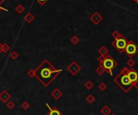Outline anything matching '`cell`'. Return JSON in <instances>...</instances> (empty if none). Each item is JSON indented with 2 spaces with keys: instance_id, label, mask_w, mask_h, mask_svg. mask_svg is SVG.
Listing matches in <instances>:
<instances>
[{
  "instance_id": "1",
  "label": "cell",
  "mask_w": 138,
  "mask_h": 115,
  "mask_svg": "<svg viewBox=\"0 0 138 115\" xmlns=\"http://www.w3.org/2000/svg\"><path fill=\"white\" fill-rule=\"evenodd\" d=\"M61 71V69L56 68L48 60H45L35 69V77L41 83L42 85L48 87L60 75Z\"/></svg>"
},
{
  "instance_id": "2",
  "label": "cell",
  "mask_w": 138,
  "mask_h": 115,
  "mask_svg": "<svg viewBox=\"0 0 138 115\" xmlns=\"http://www.w3.org/2000/svg\"><path fill=\"white\" fill-rule=\"evenodd\" d=\"M128 68H124L120 73L114 78V82L124 93H128L133 87V83L131 81L128 75Z\"/></svg>"
},
{
  "instance_id": "3",
  "label": "cell",
  "mask_w": 138,
  "mask_h": 115,
  "mask_svg": "<svg viewBox=\"0 0 138 115\" xmlns=\"http://www.w3.org/2000/svg\"><path fill=\"white\" fill-rule=\"evenodd\" d=\"M117 62L112 58V56L108 55L106 56L105 60L102 63V65L105 68L106 72L108 73L111 76H112V71L114 70V68L117 66Z\"/></svg>"
},
{
  "instance_id": "4",
  "label": "cell",
  "mask_w": 138,
  "mask_h": 115,
  "mask_svg": "<svg viewBox=\"0 0 138 115\" xmlns=\"http://www.w3.org/2000/svg\"><path fill=\"white\" fill-rule=\"evenodd\" d=\"M128 41V40L126 39V38H125L124 36H122L121 37L118 38V39H116L113 42H112L111 45L113 46L120 53H123V52H124V50L127 46Z\"/></svg>"
},
{
  "instance_id": "5",
  "label": "cell",
  "mask_w": 138,
  "mask_h": 115,
  "mask_svg": "<svg viewBox=\"0 0 138 115\" xmlns=\"http://www.w3.org/2000/svg\"><path fill=\"white\" fill-rule=\"evenodd\" d=\"M124 52L126 53L130 58H133V57L138 52V45L134 41L128 40L127 46L125 48Z\"/></svg>"
},
{
  "instance_id": "6",
  "label": "cell",
  "mask_w": 138,
  "mask_h": 115,
  "mask_svg": "<svg viewBox=\"0 0 138 115\" xmlns=\"http://www.w3.org/2000/svg\"><path fill=\"white\" fill-rule=\"evenodd\" d=\"M81 70H82V68L80 65H78L76 61H72L70 65L67 66V71L73 76H76Z\"/></svg>"
},
{
  "instance_id": "7",
  "label": "cell",
  "mask_w": 138,
  "mask_h": 115,
  "mask_svg": "<svg viewBox=\"0 0 138 115\" xmlns=\"http://www.w3.org/2000/svg\"><path fill=\"white\" fill-rule=\"evenodd\" d=\"M103 16L100 15L99 12H97V11L94 12V13L90 17V20L95 25H99L100 23L103 21Z\"/></svg>"
},
{
  "instance_id": "8",
  "label": "cell",
  "mask_w": 138,
  "mask_h": 115,
  "mask_svg": "<svg viewBox=\"0 0 138 115\" xmlns=\"http://www.w3.org/2000/svg\"><path fill=\"white\" fill-rule=\"evenodd\" d=\"M128 75L129 79L133 83V85H134V84H136L138 81V73L136 72V70H135L133 68H131L130 69H128Z\"/></svg>"
},
{
  "instance_id": "9",
  "label": "cell",
  "mask_w": 138,
  "mask_h": 115,
  "mask_svg": "<svg viewBox=\"0 0 138 115\" xmlns=\"http://www.w3.org/2000/svg\"><path fill=\"white\" fill-rule=\"evenodd\" d=\"M11 94L7 90H3L0 93V101H1L4 104L8 102L11 100Z\"/></svg>"
},
{
  "instance_id": "10",
  "label": "cell",
  "mask_w": 138,
  "mask_h": 115,
  "mask_svg": "<svg viewBox=\"0 0 138 115\" xmlns=\"http://www.w3.org/2000/svg\"><path fill=\"white\" fill-rule=\"evenodd\" d=\"M45 105L46 107L49 110L48 113H47L46 115H63V113H62L58 109L57 107H53V108H51L49 106V105L48 103H45Z\"/></svg>"
},
{
  "instance_id": "11",
  "label": "cell",
  "mask_w": 138,
  "mask_h": 115,
  "mask_svg": "<svg viewBox=\"0 0 138 115\" xmlns=\"http://www.w3.org/2000/svg\"><path fill=\"white\" fill-rule=\"evenodd\" d=\"M62 95H63V93H62L58 88L54 89L51 92V96L53 97V98L54 100H57V101L59 100L62 97Z\"/></svg>"
},
{
  "instance_id": "12",
  "label": "cell",
  "mask_w": 138,
  "mask_h": 115,
  "mask_svg": "<svg viewBox=\"0 0 138 115\" xmlns=\"http://www.w3.org/2000/svg\"><path fill=\"white\" fill-rule=\"evenodd\" d=\"M98 52H99V55L107 56L109 54V49L107 48V47H105V46H101V47L99 48Z\"/></svg>"
},
{
  "instance_id": "13",
  "label": "cell",
  "mask_w": 138,
  "mask_h": 115,
  "mask_svg": "<svg viewBox=\"0 0 138 115\" xmlns=\"http://www.w3.org/2000/svg\"><path fill=\"white\" fill-rule=\"evenodd\" d=\"M24 20L26 21L28 23H33L35 20V16L32 14V13H30V12H28V13H27L26 15H25L24 16Z\"/></svg>"
},
{
  "instance_id": "14",
  "label": "cell",
  "mask_w": 138,
  "mask_h": 115,
  "mask_svg": "<svg viewBox=\"0 0 138 115\" xmlns=\"http://www.w3.org/2000/svg\"><path fill=\"white\" fill-rule=\"evenodd\" d=\"M100 112H101L103 115H109L111 113V110L108 105H106L102 107V109L100 110Z\"/></svg>"
},
{
  "instance_id": "15",
  "label": "cell",
  "mask_w": 138,
  "mask_h": 115,
  "mask_svg": "<svg viewBox=\"0 0 138 115\" xmlns=\"http://www.w3.org/2000/svg\"><path fill=\"white\" fill-rule=\"evenodd\" d=\"M105 72H106V70H105V68H103V66L102 65V64H100V65L95 68V73H96L99 76L103 75Z\"/></svg>"
},
{
  "instance_id": "16",
  "label": "cell",
  "mask_w": 138,
  "mask_h": 115,
  "mask_svg": "<svg viewBox=\"0 0 138 115\" xmlns=\"http://www.w3.org/2000/svg\"><path fill=\"white\" fill-rule=\"evenodd\" d=\"M95 100H96L95 97L93 94H91V93L88 94V95L86 96V102H87V103H89V104H93L94 102L95 101Z\"/></svg>"
},
{
  "instance_id": "17",
  "label": "cell",
  "mask_w": 138,
  "mask_h": 115,
  "mask_svg": "<svg viewBox=\"0 0 138 115\" xmlns=\"http://www.w3.org/2000/svg\"><path fill=\"white\" fill-rule=\"evenodd\" d=\"M70 42L74 44V45H77V44L80 42V39H79V37L77 36H74L71 37V39H70Z\"/></svg>"
},
{
  "instance_id": "18",
  "label": "cell",
  "mask_w": 138,
  "mask_h": 115,
  "mask_svg": "<svg viewBox=\"0 0 138 115\" xmlns=\"http://www.w3.org/2000/svg\"><path fill=\"white\" fill-rule=\"evenodd\" d=\"M24 10H25L24 7H23L21 4H19L15 7V11L17 12L18 14H22L23 12L24 11Z\"/></svg>"
},
{
  "instance_id": "19",
  "label": "cell",
  "mask_w": 138,
  "mask_h": 115,
  "mask_svg": "<svg viewBox=\"0 0 138 115\" xmlns=\"http://www.w3.org/2000/svg\"><path fill=\"white\" fill-rule=\"evenodd\" d=\"M123 35L119 31H117V30H115L113 32L111 33V36L114 38V39L116 40V39H118V38H120V37H121Z\"/></svg>"
},
{
  "instance_id": "20",
  "label": "cell",
  "mask_w": 138,
  "mask_h": 115,
  "mask_svg": "<svg viewBox=\"0 0 138 115\" xmlns=\"http://www.w3.org/2000/svg\"><path fill=\"white\" fill-rule=\"evenodd\" d=\"M126 65L129 67V68H133L134 65H136V61L133 59V58H129L127 62H126Z\"/></svg>"
},
{
  "instance_id": "21",
  "label": "cell",
  "mask_w": 138,
  "mask_h": 115,
  "mask_svg": "<svg viewBox=\"0 0 138 115\" xmlns=\"http://www.w3.org/2000/svg\"><path fill=\"white\" fill-rule=\"evenodd\" d=\"M84 87L86 89H88V90H91V89L94 87V84H93V82L91 81H87L85 84H84Z\"/></svg>"
},
{
  "instance_id": "22",
  "label": "cell",
  "mask_w": 138,
  "mask_h": 115,
  "mask_svg": "<svg viewBox=\"0 0 138 115\" xmlns=\"http://www.w3.org/2000/svg\"><path fill=\"white\" fill-rule=\"evenodd\" d=\"M6 105H7L8 110H13V109L15 107V103L14 101H12L10 100L8 102H7V103H6Z\"/></svg>"
},
{
  "instance_id": "23",
  "label": "cell",
  "mask_w": 138,
  "mask_h": 115,
  "mask_svg": "<svg viewBox=\"0 0 138 115\" xmlns=\"http://www.w3.org/2000/svg\"><path fill=\"white\" fill-rule=\"evenodd\" d=\"M18 57H19V54H18V52H16V51H12V52H11V54H10V58L11 60H15Z\"/></svg>"
},
{
  "instance_id": "24",
  "label": "cell",
  "mask_w": 138,
  "mask_h": 115,
  "mask_svg": "<svg viewBox=\"0 0 138 115\" xmlns=\"http://www.w3.org/2000/svg\"><path fill=\"white\" fill-rule=\"evenodd\" d=\"M30 107V104H29V102L28 101H23V103L21 104V108L23 109V110H28V109Z\"/></svg>"
},
{
  "instance_id": "25",
  "label": "cell",
  "mask_w": 138,
  "mask_h": 115,
  "mask_svg": "<svg viewBox=\"0 0 138 115\" xmlns=\"http://www.w3.org/2000/svg\"><path fill=\"white\" fill-rule=\"evenodd\" d=\"M27 75L29 76L31 78H33L36 76V72H35V69H29L28 73H27Z\"/></svg>"
},
{
  "instance_id": "26",
  "label": "cell",
  "mask_w": 138,
  "mask_h": 115,
  "mask_svg": "<svg viewBox=\"0 0 138 115\" xmlns=\"http://www.w3.org/2000/svg\"><path fill=\"white\" fill-rule=\"evenodd\" d=\"M98 88H99V89L100 91H105L107 89V88H108V86H107V85L105 84L104 82H102L98 85Z\"/></svg>"
},
{
  "instance_id": "27",
  "label": "cell",
  "mask_w": 138,
  "mask_h": 115,
  "mask_svg": "<svg viewBox=\"0 0 138 115\" xmlns=\"http://www.w3.org/2000/svg\"><path fill=\"white\" fill-rule=\"evenodd\" d=\"M10 46L8 45L7 43H3V52L4 53H7V52H9V50H10Z\"/></svg>"
},
{
  "instance_id": "28",
  "label": "cell",
  "mask_w": 138,
  "mask_h": 115,
  "mask_svg": "<svg viewBox=\"0 0 138 115\" xmlns=\"http://www.w3.org/2000/svg\"><path fill=\"white\" fill-rule=\"evenodd\" d=\"M105 58H106V56H102V55H99V56L98 57V60H99V64H102L103 62V60H105Z\"/></svg>"
},
{
  "instance_id": "29",
  "label": "cell",
  "mask_w": 138,
  "mask_h": 115,
  "mask_svg": "<svg viewBox=\"0 0 138 115\" xmlns=\"http://www.w3.org/2000/svg\"><path fill=\"white\" fill-rule=\"evenodd\" d=\"M36 1L38 3L40 6H44V5H45V4L48 1V0H36Z\"/></svg>"
},
{
  "instance_id": "30",
  "label": "cell",
  "mask_w": 138,
  "mask_h": 115,
  "mask_svg": "<svg viewBox=\"0 0 138 115\" xmlns=\"http://www.w3.org/2000/svg\"><path fill=\"white\" fill-rule=\"evenodd\" d=\"M3 43H0V53H3Z\"/></svg>"
},
{
  "instance_id": "31",
  "label": "cell",
  "mask_w": 138,
  "mask_h": 115,
  "mask_svg": "<svg viewBox=\"0 0 138 115\" xmlns=\"http://www.w3.org/2000/svg\"><path fill=\"white\" fill-rule=\"evenodd\" d=\"M133 86H134V87L137 89V90H138V81L136 83V84H134V85H133Z\"/></svg>"
},
{
  "instance_id": "32",
  "label": "cell",
  "mask_w": 138,
  "mask_h": 115,
  "mask_svg": "<svg viewBox=\"0 0 138 115\" xmlns=\"http://www.w3.org/2000/svg\"><path fill=\"white\" fill-rule=\"evenodd\" d=\"M3 10H5V9H3V8L2 7H0V12H1L2 11H3Z\"/></svg>"
},
{
  "instance_id": "33",
  "label": "cell",
  "mask_w": 138,
  "mask_h": 115,
  "mask_svg": "<svg viewBox=\"0 0 138 115\" xmlns=\"http://www.w3.org/2000/svg\"><path fill=\"white\" fill-rule=\"evenodd\" d=\"M134 2H135L136 3H137V4H138V0H134Z\"/></svg>"
},
{
  "instance_id": "34",
  "label": "cell",
  "mask_w": 138,
  "mask_h": 115,
  "mask_svg": "<svg viewBox=\"0 0 138 115\" xmlns=\"http://www.w3.org/2000/svg\"><path fill=\"white\" fill-rule=\"evenodd\" d=\"M109 115H116V113H111Z\"/></svg>"
},
{
  "instance_id": "35",
  "label": "cell",
  "mask_w": 138,
  "mask_h": 115,
  "mask_svg": "<svg viewBox=\"0 0 138 115\" xmlns=\"http://www.w3.org/2000/svg\"><path fill=\"white\" fill-rule=\"evenodd\" d=\"M135 115H138V113H136V114H135Z\"/></svg>"
},
{
  "instance_id": "36",
  "label": "cell",
  "mask_w": 138,
  "mask_h": 115,
  "mask_svg": "<svg viewBox=\"0 0 138 115\" xmlns=\"http://www.w3.org/2000/svg\"><path fill=\"white\" fill-rule=\"evenodd\" d=\"M14 1H17V0H14Z\"/></svg>"
}]
</instances>
